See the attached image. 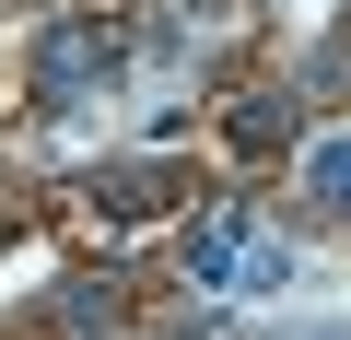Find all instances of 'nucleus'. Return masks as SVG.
Listing matches in <instances>:
<instances>
[{
  "instance_id": "obj_1",
  "label": "nucleus",
  "mask_w": 351,
  "mask_h": 340,
  "mask_svg": "<svg viewBox=\"0 0 351 340\" xmlns=\"http://www.w3.org/2000/svg\"><path fill=\"white\" fill-rule=\"evenodd\" d=\"M117 71V24L106 12H71V24H47V47H36V94L47 106H71L82 82H106Z\"/></svg>"
},
{
  "instance_id": "obj_2",
  "label": "nucleus",
  "mask_w": 351,
  "mask_h": 340,
  "mask_svg": "<svg viewBox=\"0 0 351 340\" xmlns=\"http://www.w3.org/2000/svg\"><path fill=\"white\" fill-rule=\"evenodd\" d=\"M316 200H328V212H351V141H328V152H316Z\"/></svg>"
},
{
  "instance_id": "obj_3",
  "label": "nucleus",
  "mask_w": 351,
  "mask_h": 340,
  "mask_svg": "<svg viewBox=\"0 0 351 340\" xmlns=\"http://www.w3.org/2000/svg\"><path fill=\"white\" fill-rule=\"evenodd\" d=\"M304 340H351V328H304Z\"/></svg>"
}]
</instances>
